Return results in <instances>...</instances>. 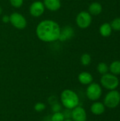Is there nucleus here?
Segmentation results:
<instances>
[{
    "label": "nucleus",
    "mask_w": 120,
    "mask_h": 121,
    "mask_svg": "<svg viewBox=\"0 0 120 121\" xmlns=\"http://www.w3.org/2000/svg\"><path fill=\"white\" fill-rule=\"evenodd\" d=\"M36 34L42 41L54 42L60 38L61 30L57 22L52 20H44L37 25Z\"/></svg>",
    "instance_id": "nucleus-1"
},
{
    "label": "nucleus",
    "mask_w": 120,
    "mask_h": 121,
    "mask_svg": "<svg viewBox=\"0 0 120 121\" xmlns=\"http://www.w3.org/2000/svg\"><path fill=\"white\" fill-rule=\"evenodd\" d=\"M62 104L65 108L71 109L76 108L79 104V98L76 92L70 89L64 90L60 96Z\"/></svg>",
    "instance_id": "nucleus-2"
},
{
    "label": "nucleus",
    "mask_w": 120,
    "mask_h": 121,
    "mask_svg": "<svg viewBox=\"0 0 120 121\" xmlns=\"http://www.w3.org/2000/svg\"><path fill=\"white\" fill-rule=\"evenodd\" d=\"M100 83L104 88L111 91L115 90L118 87L120 81L116 75L107 73L102 76L100 79Z\"/></svg>",
    "instance_id": "nucleus-3"
},
{
    "label": "nucleus",
    "mask_w": 120,
    "mask_h": 121,
    "mask_svg": "<svg viewBox=\"0 0 120 121\" xmlns=\"http://www.w3.org/2000/svg\"><path fill=\"white\" fill-rule=\"evenodd\" d=\"M120 103V93L117 90H111L104 98L103 104L109 108H116Z\"/></svg>",
    "instance_id": "nucleus-4"
},
{
    "label": "nucleus",
    "mask_w": 120,
    "mask_h": 121,
    "mask_svg": "<svg viewBox=\"0 0 120 121\" xmlns=\"http://www.w3.org/2000/svg\"><path fill=\"white\" fill-rule=\"evenodd\" d=\"M102 88L97 83H91L88 84L86 89V96L91 101H95L98 100L102 95Z\"/></svg>",
    "instance_id": "nucleus-5"
},
{
    "label": "nucleus",
    "mask_w": 120,
    "mask_h": 121,
    "mask_svg": "<svg viewBox=\"0 0 120 121\" xmlns=\"http://www.w3.org/2000/svg\"><path fill=\"white\" fill-rule=\"evenodd\" d=\"M9 22L18 29H24L27 26V21L25 17L18 13H13L9 16Z\"/></svg>",
    "instance_id": "nucleus-6"
},
{
    "label": "nucleus",
    "mask_w": 120,
    "mask_h": 121,
    "mask_svg": "<svg viewBox=\"0 0 120 121\" xmlns=\"http://www.w3.org/2000/svg\"><path fill=\"white\" fill-rule=\"evenodd\" d=\"M76 23L81 28H87L91 23L92 18L90 13L86 11L80 12L76 16Z\"/></svg>",
    "instance_id": "nucleus-7"
},
{
    "label": "nucleus",
    "mask_w": 120,
    "mask_h": 121,
    "mask_svg": "<svg viewBox=\"0 0 120 121\" xmlns=\"http://www.w3.org/2000/svg\"><path fill=\"white\" fill-rule=\"evenodd\" d=\"M87 114L81 106H76L71 110V120L73 121H86Z\"/></svg>",
    "instance_id": "nucleus-8"
},
{
    "label": "nucleus",
    "mask_w": 120,
    "mask_h": 121,
    "mask_svg": "<svg viewBox=\"0 0 120 121\" xmlns=\"http://www.w3.org/2000/svg\"><path fill=\"white\" fill-rule=\"evenodd\" d=\"M45 6L44 4L41 1H35L33 2L29 9L30 13L34 17L40 16L45 11Z\"/></svg>",
    "instance_id": "nucleus-9"
},
{
    "label": "nucleus",
    "mask_w": 120,
    "mask_h": 121,
    "mask_svg": "<svg viewBox=\"0 0 120 121\" xmlns=\"http://www.w3.org/2000/svg\"><path fill=\"white\" fill-rule=\"evenodd\" d=\"M43 4L45 8L52 11H57L61 7L60 0H44Z\"/></svg>",
    "instance_id": "nucleus-10"
},
{
    "label": "nucleus",
    "mask_w": 120,
    "mask_h": 121,
    "mask_svg": "<svg viewBox=\"0 0 120 121\" xmlns=\"http://www.w3.org/2000/svg\"><path fill=\"white\" fill-rule=\"evenodd\" d=\"M91 111L92 113H93L94 115L99 116V115L103 114L105 112V105L103 103L96 101V102H94L91 105Z\"/></svg>",
    "instance_id": "nucleus-11"
},
{
    "label": "nucleus",
    "mask_w": 120,
    "mask_h": 121,
    "mask_svg": "<svg viewBox=\"0 0 120 121\" xmlns=\"http://www.w3.org/2000/svg\"><path fill=\"white\" fill-rule=\"evenodd\" d=\"M78 79L81 84H82L83 85H88V84H90L92 83L93 78V76L91 75V74H90L89 72H83L79 74Z\"/></svg>",
    "instance_id": "nucleus-12"
},
{
    "label": "nucleus",
    "mask_w": 120,
    "mask_h": 121,
    "mask_svg": "<svg viewBox=\"0 0 120 121\" xmlns=\"http://www.w3.org/2000/svg\"><path fill=\"white\" fill-rule=\"evenodd\" d=\"M89 13L93 15H98L102 12V5L98 2H93L89 6Z\"/></svg>",
    "instance_id": "nucleus-13"
},
{
    "label": "nucleus",
    "mask_w": 120,
    "mask_h": 121,
    "mask_svg": "<svg viewBox=\"0 0 120 121\" xmlns=\"http://www.w3.org/2000/svg\"><path fill=\"white\" fill-rule=\"evenodd\" d=\"M112 27L110 23H103L100 28V33L102 36L103 37H108L111 35L112 33Z\"/></svg>",
    "instance_id": "nucleus-14"
},
{
    "label": "nucleus",
    "mask_w": 120,
    "mask_h": 121,
    "mask_svg": "<svg viewBox=\"0 0 120 121\" xmlns=\"http://www.w3.org/2000/svg\"><path fill=\"white\" fill-rule=\"evenodd\" d=\"M109 70L111 72V74H115L116 76L120 74V61L117 60L112 62L110 65Z\"/></svg>",
    "instance_id": "nucleus-15"
},
{
    "label": "nucleus",
    "mask_w": 120,
    "mask_h": 121,
    "mask_svg": "<svg viewBox=\"0 0 120 121\" xmlns=\"http://www.w3.org/2000/svg\"><path fill=\"white\" fill-rule=\"evenodd\" d=\"M97 70L100 74L103 75V74L108 73V72L109 70V67L107 65V64H105V62H100L98 64V65L97 67Z\"/></svg>",
    "instance_id": "nucleus-16"
},
{
    "label": "nucleus",
    "mask_w": 120,
    "mask_h": 121,
    "mask_svg": "<svg viewBox=\"0 0 120 121\" xmlns=\"http://www.w3.org/2000/svg\"><path fill=\"white\" fill-rule=\"evenodd\" d=\"M91 62V57L89 54L85 53L82 55V56L81 57V62L83 65L87 66L90 65Z\"/></svg>",
    "instance_id": "nucleus-17"
},
{
    "label": "nucleus",
    "mask_w": 120,
    "mask_h": 121,
    "mask_svg": "<svg viewBox=\"0 0 120 121\" xmlns=\"http://www.w3.org/2000/svg\"><path fill=\"white\" fill-rule=\"evenodd\" d=\"M65 120L62 112H56L51 117V121H64Z\"/></svg>",
    "instance_id": "nucleus-18"
},
{
    "label": "nucleus",
    "mask_w": 120,
    "mask_h": 121,
    "mask_svg": "<svg viewBox=\"0 0 120 121\" xmlns=\"http://www.w3.org/2000/svg\"><path fill=\"white\" fill-rule=\"evenodd\" d=\"M111 27H112V29L115 30H117V31H120V18H115L111 24H110Z\"/></svg>",
    "instance_id": "nucleus-19"
},
{
    "label": "nucleus",
    "mask_w": 120,
    "mask_h": 121,
    "mask_svg": "<svg viewBox=\"0 0 120 121\" xmlns=\"http://www.w3.org/2000/svg\"><path fill=\"white\" fill-rule=\"evenodd\" d=\"M46 108V106L45 104L43 103H41V102H39V103H37L35 106H34V108L36 111L37 112H41L42 111H44Z\"/></svg>",
    "instance_id": "nucleus-20"
},
{
    "label": "nucleus",
    "mask_w": 120,
    "mask_h": 121,
    "mask_svg": "<svg viewBox=\"0 0 120 121\" xmlns=\"http://www.w3.org/2000/svg\"><path fill=\"white\" fill-rule=\"evenodd\" d=\"M9 1L11 4L15 8H20L23 4V0H9Z\"/></svg>",
    "instance_id": "nucleus-21"
},
{
    "label": "nucleus",
    "mask_w": 120,
    "mask_h": 121,
    "mask_svg": "<svg viewBox=\"0 0 120 121\" xmlns=\"http://www.w3.org/2000/svg\"><path fill=\"white\" fill-rule=\"evenodd\" d=\"M63 114H64L65 119H71V109L66 108V110H64V111L63 112Z\"/></svg>",
    "instance_id": "nucleus-22"
},
{
    "label": "nucleus",
    "mask_w": 120,
    "mask_h": 121,
    "mask_svg": "<svg viewBox=\"0 0 120 121\" xmlns=\"http://www.w3.org/2000/svg\"><path fill=\"white\" fill-rule=\"evenodd\" d=\"M52 109L54 111V113L59 112L61 111V109H62V106H61V105L59 104H54L52 105Z\"/></svg>",
    "instance_id": "nucleus-23"
},
{
    "label": "nucleus",
    "mask_w": 120,
    "mask_h": 121,
    "mask_svg": "<svg viewBox=\"0 0 120 121\" xmlns=\"http://www.w3.org/2000/svg\"><path fill=\"white\" fill-rule=\"evenodd\" d=\"M2 21H3V22H4V23L8 22V21H9V16H4L2 18Z\"/></svg>",
    "instance_id": "nucleus-24"
},
{
    "label": "nucleus",
    "mask_w": 120,
    "mask_h": 121,
    "mask_svg": "<svg viewBox=\"0 0 120 121\" xmlns=\"http://www.w3.org/2000/svg\"><path fill=\"white\" fill-rule=\"evenodd\" d=\"M64 121H73L72 120H71V119H65Z\"/></svg>",
    "instance_id": "nucleus-25"
},
{
    "label": "nucleus",
    "mask_w": 120,
    "mask_h": 121,
    "mask_svg": "<svg viewBox=\"0 0 120 121\" xmlns=\"http://www.w3.org/2000/svg\"><path fill=\"white\" fill-rule=\"evenodd\" d=\"M1 13H2V9H1V8L0 7V15L1 14Z\"/></svg>",
    "instance_id": "nucleus-26"
}]
</instances>
